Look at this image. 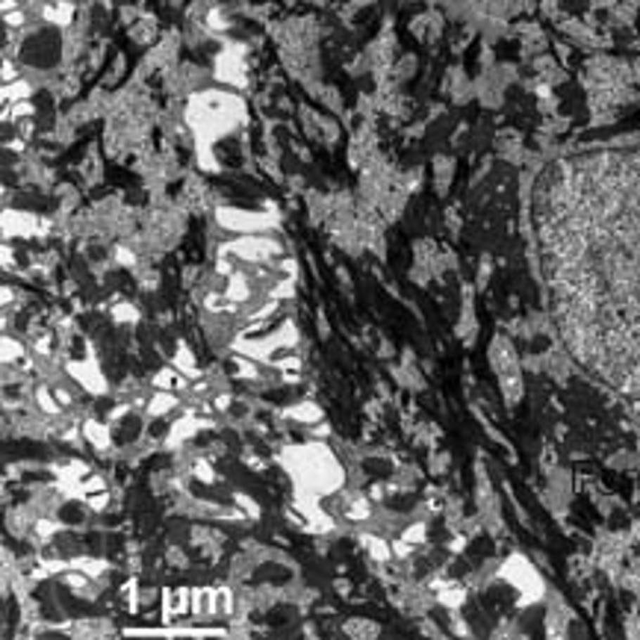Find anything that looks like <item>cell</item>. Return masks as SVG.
<instances>
[{"label":"cell","mask_w":640,"mask_h":640,"mask_svg":"<svg viewBox=\"0 0 640 640\" xmlns=\"http://www.w3.org/2000/svg\"><path fill=\"white\" fill-rule=\"evenodd\" d=\"M71 18H74V6L68 4V0H56V4L44 6V21H51L56 27H65Z\"/></svg>","instance_id":"cell-1"},{"label":"cell","mask_w":640,"mask_h":640,"mask_svg":"<svg viewBox=\"0 0 640 640\" xmlns=\"http://www.w3.org/2000/svg\"><path fill=\"white\" fill-rule=\"evenodd\" d=\"M440 605H446V608H461L466 602V590L461 584H440Z\"/></svg>","instance_id":"cell-2"},{"label":"cell","mask_w":640,"mask_h":640,"mask_svg":"<svg viewBox=\"0 0 640 640\" xmlns=\"http://www.w3.org/2000/svg\"><path fill=\"white\" fill-rule=\"evenodd\" d=\"M425 537H428V535H425V523L410 525V528L404 531V535H402V540H404V543H410V546H414V543H422Z\"/></svg>","instance_id":"cell-3"}]
</instances>
